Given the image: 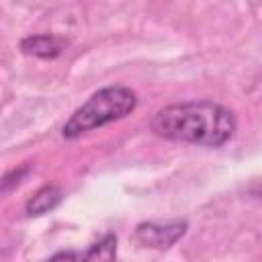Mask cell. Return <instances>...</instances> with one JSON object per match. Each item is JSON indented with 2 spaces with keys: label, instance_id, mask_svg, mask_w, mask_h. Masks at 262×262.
Here are the masks:
<instances>
[{
  "label": "cell",
  "instance_id": "7a4b0ae2",
  "mask_svg": "<svg viewBox=\"0 0 262 262\" xmlns=\"http://www.w3.org/2000/svg\"><path fill=\"white\" fill-rule=\"evenodd\" d=\"M137 104V96L127 86H106L96 90L82 106L74 111V115L63 125L61 133L68 139L80 137L86 131L102 127L106 123L119 121L127 117Z\"/></svg>",
  "mask_w": 262,
  "mask_h": 262
},
{
  "label": "cell",
  "instance_id": "8992f818",
  "mask_svg": "<svg viewBox=\"0 0 262 262\" xmlns=\"http://www.w3.org/2000/svg\"><path fill=\"white\" fill-rule=\"evenodd\" d=\"M117 250V237L113 233H106L98 244H92L88 252L84 254V260H113Z\"/></svg>",
  "mask_w": 262,
  "mask_h": 262
},
{
  "label": "cell",
  "instance_id": "277c9868",
  "mask_svg": "<svg viewBox=\"0 0 262 262\" xmlns=\"http://www.w3.org/2000/svg\"><path fill=\"white\" fill-rule=\"evenodd\" d=\"M63 47H66V41L55 35H35V37H27L20 41V49L27 55H35L43 59L57 57L63 51Z\"/></svg>",
  "mask_w": 262,
  "mask_h": 262
},
{
  "label": "cell",
  "instance_id": "5b68a950",
  "mask_svg": "<svg viewBox=\"0 0 262 262\" xmlns=\"http://www.w3.org/2000/svg\"><path fill=\"white\" fill-rule=\"evenodd\" d=\"M61 196H63L61 188H57V186H53V184L43 186V188H39V190L29 199V203H27V213H29V215H43V213L55 209V207L59 205Z\"/></svg>",
  "mask_w": 262,
  "mask_h": 262
},
{
  "label": "cell",
  "instance_id": "6da1fadb",
  "mask_svg": "<svg viewBox=\"0 0 262 262\" xmlns=\"http://www.w3.org/2000/svg\"><path fill=\"white\" fill-rule=\"evenodd\" d=\"M151 131L164 139L219 147L235 133V117L213 100H188L162 106L151 117Z\"/></svg>",
  "mask_w": 262,
  "mask_h": 262
},
{
  "label": "cell",
  "instance_id": "3957f363",
  "mask_svg": "<svg viewBox=\"0 0 262 262\" xmlns=\"http://www.w3.org/2000/svg\"><path fill=\"white\" fill-rule=\"evenodd\" d=\"M186 221L174 219L166 223H156V221H143L135 227V237L141 246L145 248H156V250H166L174 246L184 233H186Z\"/></svg>",
  "mask_w": 262,
  "mask_h": 262
}]
</instances>
